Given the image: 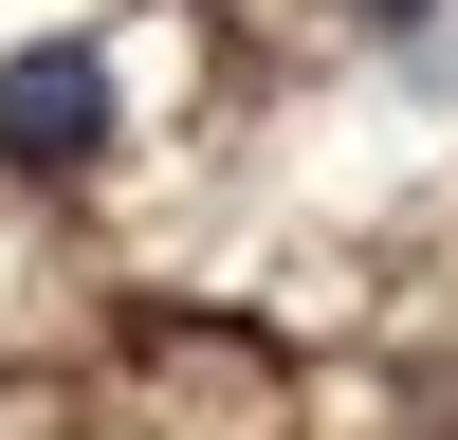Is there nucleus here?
<instances>
[{"instance_id": "nucleus-2", "label": "nucleus", "mask_w": 458, "mask_h": 440, "mask_svg": "<svg viewBox=\"0 0 458 440\" xmlns=\"http://www.w3.org/2000/svg\"><path fill=\"white\" fill-rule=\"evenodd\" d=\"M367 19H422V0H367Z\"/></svg>"}, {"instance_id": "nucleus-1", "label": "nucleus", "mask_w": 458, "mask_h": 440, "mask_svg": "<svg viewBox=\"0 0 458 440\" xmlns=\"http://www.w3.org/2000/svg\"><path fill=\"white\" fill-rule=\"evenodd\" d=\"M92 147H110V55H92V37H37V55H0V165L73 183Z\"/></svg>"}]
</instances>
